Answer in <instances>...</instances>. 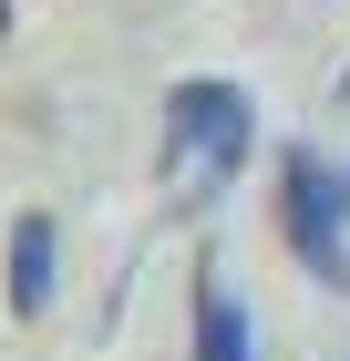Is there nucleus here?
<instances>
[{
    "mask_svg": "<svg viewBox=\"0 0 350 361\" xmlns=\"http://www.w3.org/2000/svg\"><path fill=\"white\" fill-rule=\"evenodd\" d=\"M278 227H289V258L320 289H350V166H330V155L299 145L278 166Z\"/></svg>",
    "mask_w": 350,
    "mask_h": 361,
    "instance_id": "obj_1",
    "label": "nucleus"
},
{
    "mask_svg": "<svg viewBox=\"0 0 350 361\" xmlns=\"http://www.w3.org/2000/svg\"><path fill=\"white\" fill-rule=\"evenodd\" d=\"M247 145H258V104H247L237 83L196 73V83H175V93H165V155H175V176H196V186H227V176L247 166Z\"/></svg>",
    "mask_w": 350,
    "mask_h": 361,
    "instance_id": "obj_2",
    "label": "nucleus"
},
{
    "mask_svg": "<svg viewBox=\"0 0 350 361\" xmlns=\"http://www.w3.org/2000/svg\"><path fill=\"white\" fill-rule=\"evenodd\" d=\"M52 269H62L52 217H42V207H31V217H11V310H21V320H42V310H52Z\"/></svg>",
    "mask_w": 350,
    "mask_h": 361,
    "instance_id": "obj_3",
    "label": "nucleus"
},
{
    "mask_svg": "<svg viewBox=\"0 0 350 361\" xmlns=\"http://www.w3.org/2000/svg\"><path fill=\"white\" fill-rule=\"evenodd\" d=\"M196 361H258L247 310L227 300V279H196Z\"/></svg>",
    "mask_w": 350,
    "mask_h": 361,
    "instance_id": "obj_4",
    "label": "nucleus"
},
{
    "mask_svg": "<svg viewBox=\"0 0 350 361\" xmlns=\"http://www.w3.org/2000/svg\"><path fill=\"white\" fill-rule=\"evenodd\" d=\"M340 93H350V73H340Z\"/></svg>",
    "mask_w": 350,
    "mask_h": 361,
    "instance_id": "obj_5",
    "label": "nucleus"
}]
</instances>
